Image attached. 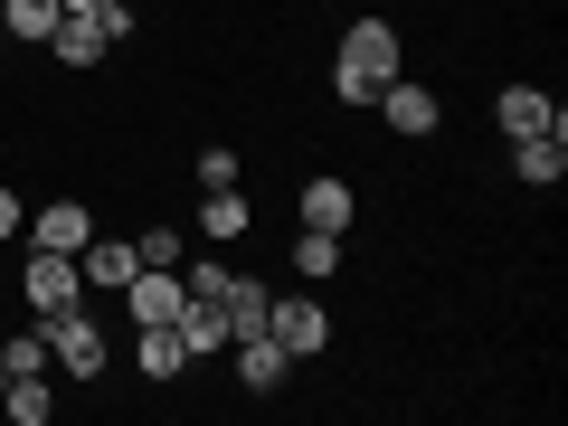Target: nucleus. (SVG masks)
<instances>
[{
	"label": "nucleus",
	"instance_id": "f257e3e1",
	"mask_svg": "<svg viewBox=\"0 0 568 426\" xmlns=\"http://www.w3.org/2000/svg\"><path fill=\"white\" fill-rule=\"evenodd\" d=\"M407 67V39H398V20H342V48H332V104H369L388 77Z\"/></svg>",
	"mask_w": 568,
	"mask_h": 426
},
{
	"label": "nucleus",
	"instance_id": "f03ea898",
	"mask_svg": "<svg viewBox=\"0 0 568 426\" xmlns=\"http://www.w3.org/2000/svg\"><path fill=\"white\" fill-rule=\"evenodd\" d=\"M48 361H58V379H77V388H95L104 369H114L104 323H95V294H85V304H67V313H48Z\"/></svg>",
	"mask_w": 568,
	"mask_h": 426
},
{
	"label": "nucleus",
	"instance_id": "7ed1b4c3",
	"mask_svg": "<svg viewBox=\"0 0 568 426\" xmlns=\"http://www.w3.org/2000/svg\"><path fill=\"white\" fill-rule=\"evenodd\" d=\"M369 104H379V123H388L398 142H436V133H446V95H436L426 77H407V67H398Z\"/></svg>",
	"mask_w": 568,
	"mask_h": 426
},
{
	"label": "nucleus",
	"instance_id": "20e7f679",
	"mask_svg": "<svg viewBox=\"0 0 568 426\" xmlns=\"http://www.w3.org/2000/svg\"><path fill=\"white\" fill-rule=\"evenodd\" d=\"M67 304H85V265L29 246V256H20V313H29V323H48V313H67Z\"/></svg>",
	"mask_w": 568,
	"mask_h": 426
},
{
	"label": "nucleus",
	"instance_id": "39448f33",
	"mask_svg": "<svg viewBox=\"0 0 568 426\" xmlns=\"http://www.w3.org/2000/svg\"><path fill=\"white\" fill-rule=\"evenodd\" d=\"M265 332L284 342V361H323V351H332L323 294H275V304H265Z\"/></svg>",
	"mask_w": 568,
	"mask_h": 426
},
{
	"label": "nucleus",
	"instance_id": "423d86ee",
	"mask_svg": "<svg viewBox=\"0 0 568 426\" xmlns=\"http://www.w3.org/2000/svg\"><path fill=\"white\" fill-rule=\"evenodd\" d=\"M351 219H361V190H351L342 171H313V181L294 190V227H323V237H351Z\"/></svg>",
	"mask_w": 568,
	"mask_h": 426
},
{
	"label": "nucleus",
	"instance_id": "0eeeda50",
	"mask_svg": "<svg viewBox=\"0 0 568 426\" xmlns=\"http://www.w3.org/2000/svg\"><path fill=\"white\" fill-rule=\"evenodd\" d=\"M493 123H503V142H530V133H568V104L549 95V85H503V95H493Z\"/></svg>",
	"mask_w": 568,
	"mask_h": 426
},
{
	"label": "nucleus",
	"instance_id": "6e6552de",
	"mask_svg": "<svg viewBox=\"0 0 568 426\" xmlns=\"http://www.w3.org/2000/svg\"><path fill=\"white\" fill-rule=\"evenodd\" d=\"M190 284L181 265H133V284H123V323H181Z\"/></svg>",
	"mask_w": 568,
	"mask_h": 426
},
{
	"label": "nucleus",
	"instance_id": "1a4fd4ad",
	"mask_svg": "<svg viewBox=\"0 0 568 426\" xmlns=\"http://www.w3.org/2000/svg\"><path fill=\"white\" fill-rule=\"evenodd\" d=\"M227 361H237V388H246V398H284V379H294V361H284L275 332H237Z\"/></svg>",
	"mask_w": 568,
	"mask_h": 426
},
{
	"label": "nucleus",
	"instance_id": "9d476101",
	"mask_svg": "<svg viewBox=\"0 0 568 426\" xmlns=\"http://www.w3.org/2000/svg\"><path fill=\"white\" fill-rule=\"evenodd\" d=\"M20 227H29V246H48V256H85V237H95V209H85V200H39Z\"/></svg>",
	"mask_w": 568,
	"mask_h": 426
},
{
	"label": "nucleus",
	"instance_id": "9b49d317",
	"mask_svg": "<svg viewBox=\"0 0 568 426\" xmlns=\"http://www.w3.org/2000/svg\"><path fill=\"white\" fill-rule=\"evenodd\" d=\"M48 58H58L67 77H95V67L114 58V39H104V20H85V10H67V20H58V39H48Z\"/></svg>",
	"mask_w": 568,
	"mask_h": 426
},
{
	"label": "nucleus",
	"instance_id": "f8f14e48",
	"mask_svg": "<svg viewBox=\"0 0 568 426\" xmlns=\"http://www.w3.org/2000/svg\"><path fill=\"white\" fill-rule=\"evenodd\" d=\"M133 369H142L152 388L190 379V351H181V332H171V323H133Z\"/></svg>",
	"mask_w": 568,
	"mask_h": 426
},
{
	"label": "nucleus",
	"instance_id": "ddd939ff",
	"mask_svg": "<svg viewBox=\"0 0 568 426\" xmlns=\"http://www.w3.org/2000/svg\"><path fill=\"white\" fill-rule=\"evenodd\" d=\"M246 227H256V190H246V181L237 190H200V237L209 246H237Z\"/></svg>",
	"mask_w": 568,
	"mask_h": 426
},
{
	"label": "nucleus",
	"instance_id": "4468645a",
	"mask_svg": "<svg viewBox=\"0 0 568 426\" xmlns=\"http://www.w3.org/2000/svg\"><path fill=\"white\" fill-rule=\"evenodd\" d=\"M171 332H181L190 369H200V361H219V351H227V304H209V294H190V304H181V323H171Z\"/></svg>",
	"mask_w": 568,
	"mask_h": 426
},
{
	"label": "nucleus",
	"instance_id": "2eb2a0df",
	"mask_svg": "<svg viewBox=\"0 0 568 426\" xmlns=\"http://www.w3.org/2000/svg\"><path fill=\"white\" fill-rule=\"evenodd\" d=\"M511 181L559 190V181H568V133H530V142H511Z\"/></svg>",
	"mask_w": 568,
	"mask_h": 426
},
{
	"label": "nucleus",
	"instance_id": "dca6fc26",
	"mask_svg": "<svg viewBox=\"0 0 568 426\" xmlns=\"http://www.w3.org/2000/svg\"><path fill=\"white\" fill-rule=\"evenodd\" d=\"M77 265H85V294H123L142 256H133V237H85V256H77Z\"/></svg>",
	"mask_w": 568,
	"mask_h": 426
},
{
	"label": "nucleus",
	"instance_id": "f3484780",
	"mask_svg": "<svg viewBox=\"0 0 568 426\" xmlns=\"http://www.w3.org/2000/svg\"><path fill=\"white\" fill-rule=\"evenodd\" d=\"M67 20V0H0V39H20V48H48Z\"/></svg>",
	"mask_w": 568,
	"mask_h": 426
},
{
	"label": "nucleus",
	"instance_id": "a211bd4d",
	"mask_svg": "<svg viewBox=\"0 0 568 426\" xmlns=\"http://www.w3.org/2000/svg\"><path fill=\"white\" fill-rule=\"evenodd\" d=\"M219 304H227V342H237V332H265V304H275V284H265V275H227Z\"/></svg>",
	"mask_w": 568,
	"mask_h": 426
},
{
	"label": "nucleus",
	"instance_id": "6ab92c4d",
	"mask_svg": "<svg viewBox=\"0 0 568 426\" xmlns=\"http://www.w3.org/2000/svg\"><path fill=\"white\" fill-rule=\"evenodd\" d=\"M284 256H294V275H304V284H332V275H342V237H323V227H294Z\"/></svg>",
	"mask_w": 568,
	"mask_h": 426
},
{
	"label": "nucleus",
	"instance_id": "aec40b11",
	"mask_svg": "<svg viewBox=\"0 0 568 426\" xmlns=\"http://www.w3.org/2000/svg\"><path fill=\"white\" fill-rule=\"evenodd\" d=\"M0 369H10V379H48V369H58V361H48V323L10 332V342H0Z\"/></svg>",
	"mask_w": 568,
	"mask_h": 426
},
{
	"label": "nucleus",
	"instance_id": "412c9836",
	"mask_svg": "<svg viewBox=\"0 0 568 426\" xmlns=\"http://www.w3.org/2000/svg\"><path fill=\"white\" fill-rule=\"evenodd\" d=\"M0 417H10V426H48V417H58V388H48V379H10V388H0Z\"/></svg>",
	"mask_w": 568,
	"mask_h": 426
},
{
	"label": "nucleus",
	"instance_id": "4be33fe9",
	"mask_svg": "<svg viewBox=\"0 0 568 426\" xmlns=\"http://www.w3.org/2000/svg\"><path fill=\"white\" fill-rule=\"evenodd\" d=\"M190 181H200V190H237V181H246L237 142H200V162H190Z\"/></svg>",
	"mask_w": 568,
	"mask_h": 426
},
{
	"label": "nucleus",
	"instance_id": "5701e85b",
	"mask_svg": "<svg viewBox=\"0 0 568 426\" xmlns=\"http://www.w3.org/2000/svg\"><path fill=\"white\" fill-rule=\"evenodd\" d=\"M133 256H142V265H181V256H190V237H181V227H142Z\"/></svg>",
	"mask_w": 568,
	"mask_h": 426
},
{
	"label": "nucleus",
	"instance_id": "b1692460",
	"mask_svg": "<svg viewBox=\"0 0 568 426\" xmlns=\"http://www.w3.org/2000/svg\"><path fill=\"white\" fill-rule=\"evenodd\" d=\"M67 10H85V20H104V39H133V0H67Z\"/></svg>",
	"mask_w": 568,
	"mask_h": 426
},
{
	"label": "nucleus",
	"instance_id": "393cba45",
	"mask_svg": "<svg viewBox=\"0 0 568 426\" xmlns=\"http://www.w3.org/2000/svg\"><path fill=\"white\" fill-rule=\"evenodd\" d=\"M20 219H29V209H20V181H0V246L20 237Z\"/></svg>",
	"mask_w": 568,
	"mask_h": 426
},
{
	"label": "nucleus",
	"instance_id": "a878e982",
	"mask_svg": "<svg viewBox=\"0 0 568 426\" xmlns=\"http://www.w3.org/2000/svg\"><path fill=\"white\" fill-rule=\"evenodd\" d=\"M313 10H342V0H313Z\"/></svg>",
	"mask_w": 568,
	"mask_h": 426
},
{
	"label": "nucleus",
	"instance_id": "bb28decb",
	"mask_svg": "<svg viewBox=\"0 0 568 426\" xmlns=\"http://www.w3.org/2000/svg\"><path fill=\"white\" fill-rule=\"evenodd\" d=\"M0 388H10V369H0Z\"/></svg>",
	"mask_w": 568,
	"mask_h": 426
},
{
	"label": "nucleus",
	"instance_id": "cd10ccee",
	"mask_svg": "<svg viewBox=\"0 0 568 426\" xmlns=\"http://www.w3.org/2000/svg\"><path fill=\"white\" fill-rule=\"evenodd\" d=\"M0 48H10V39H0Z\"/></svg>",
	"mask_w": 568,
	"mask_h": 426
}]
</instances>
